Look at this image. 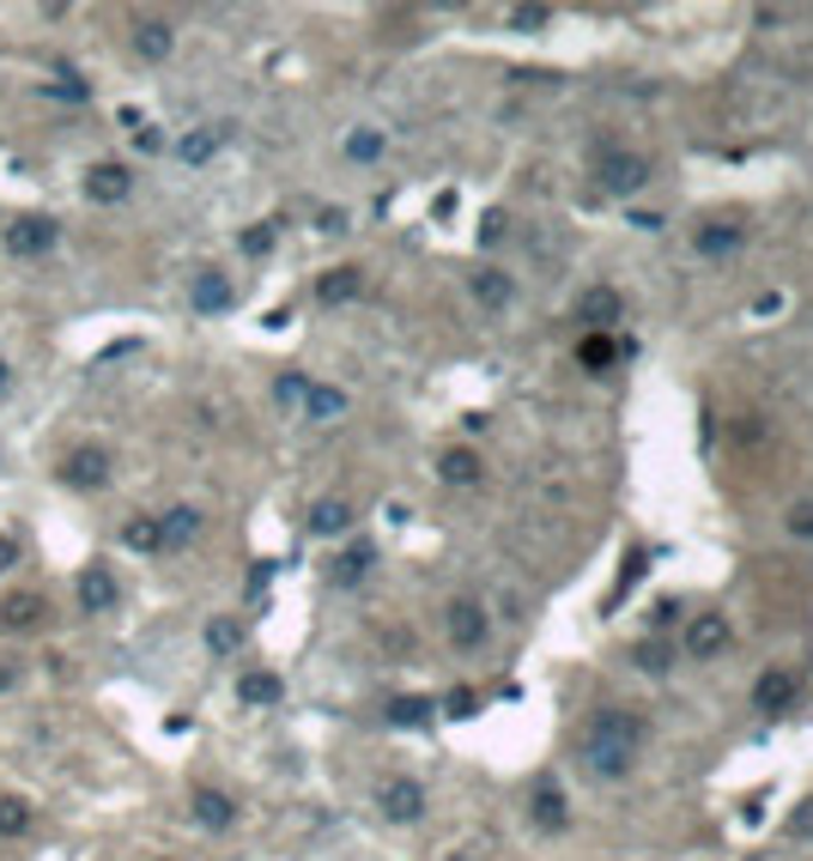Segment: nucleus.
<instances>
[{"mask_svg": "<svg viewBox=\"0 0 813 861\" xmlns=\"http://www.w3.org/2000/svg\"><path fill=\"white\" fill-rule=\"evenodd\" d=\"M341 413H346V394H341V389H322V382H310V394H304V418H316V425H334Z\"/></svg>", "mask_w": 813, "mask_h": 861, "instance_id": "nucleus-19", "label": "nucleus"}, {"mask_svg": "<svg viewBox=\"0 0 813 861\" xmlns=\"http://www.w3.org/2000/svg\"><path fill=\"white\" fill-rule=\"evenodd\" d=\"M444 710H449V716H473V692H449Z\"/></svg>", "mask_w": 813, "mask_h": 861, "instance_id": "nucleus-41", "label": "nucleus"}, {"mask_svg": "<svg viewBox=\"0 0 813 861\" xmlns=\"http://www.w3.org/2000/svg\"><path fill=\"white\" fill-rule=\"evenodd\" d=\"M789 535L813 540V504H795V509H789Z\"/></svg>", "mask_w": 813, "mask_h": 861, "instance_id": "nucleus-38", "label": "nucleus"}, {"mask_svg": "<svg viewBox=\"0 0 813 861\" xmlns=\"http://www.w3.org/2000/svg\"><path fill=\"white\" fill-rule=\"evenodd\" d=\"M577 358H583L589 370H607V365H614V340H607V334H589V340L577 346Z\"/></svg>", "mask_w": 813, "mask_h": 861, "instance_id": "nucleus-32", "label": "nucleus"}, {"mask_svg": "<svg viewBox=\"0 0 813 861\" xmlns=\"http://www.w3.org/2000/svg\"><path fill=\"white\" fill-rule=\"evenodd\" d=\"M134 146H140V152H158V146H164V134L146 122V128H134Z\"/></svg>", "mask_w": 813, "mask_h": 861, "instance_id": "nucleus-40", "label": "nucleus"}, {"mask_svg": "<svg viewBox=\"0 0 813 861\" xmlns=\"http://www.w3.org/2000/svg\"><path fill=\"white\" fill-rule=\"evenodd\" d=\"M631 662H638L643 674H668V650H662V643H650V638H643L638 650H631Z\"/></svg>", "mask_w": 813, "mask_h": 861, "instance_id": "nucleus-33", "label": "nucleus"}, {"mask_svg": "<svg viewBox=\"0 0 813 861\" xmlns=\"http://www.w3.org/2000/svg\"><path fill=\"white\" fill-rule=\"evenodd\" d=\"M274 249V225H255V231H243V255H267Z\"/></svg>", "mask_w": 813, "mask_h": 861, "instance_id": "nucleus-35", "label": "nucleus"}, {"mask_svg": "<svg viewBox=\"0 0 813 861\" xmlns=\"http://www.w3.org/2000/svg\"><path fill=\"white\" fill-rule=\"evenodd\" d=\"M158 528H164V552H183L188 540L201 535V509L195 504H176V509H164V516H158Z\"/></svg>", "mask_w": 813, "mask_h": 861, "instance_id": "nucleus-13", "label": "nucleus"}, {"mask_svg": "<svg viewBox=\"0 0 813 861\" xmlns=\"http://www.w3.org/2000/svg\"><path fill=\"white\" fill-rule=\"evenodd\" d=\"M19 564V535H0V576Z\"/></svg>", "mask_w": 813, "mask_h": 861, "instance_id": "nucleus-39", "label": "nucleus"}, {"mask_svg": "<svg viewBox=\"0 0 813 861\" xmlns=\"http://www.w3.org/2000/svg\"><path fill=\"white\" fill-rule=\"evenodd\" d=\"M13 389V365H7V358H0V394Z\"/></svg>", "mask_w": 813, "mask_h": 861, "instance_id": "nucleus-45", "label": "nucleus"}, {"mask_svg": "<svg viewBox=\"0 0 813 861\" xmlns=\"http://www.w3.org/2000/svg\"><path fill=\"white\" fill-rule=\"evenodd\" d=\"M528 813H535L540 831H559V825H564V789L559 783H540L535 801H528Z\"/></svg>", "mask_w": 813, "mask_h": 861, "instance_id": "nucleus-18", "label": "nucleus"}, {"mask_svg": "<svg viewBox=\"0 0 813 861\" xmlns=\"http://www.w3.org/2000/svg\"><path fill=\"white\" fill-rule=\"evenodd\" d=\"M195 819L207 825V831H231V819H237V801L231 795H219V789H195Z\"/></svg>", "mask_w": 813, "mask_h": 861, "instance_id": "nucleus-14", "label": "nucleus"}, {"mask_svg": "<svg viewBox=\"0 0 813 861\" xmlns=\"http://www.w3.org/2000/svg\"><path fill=\"white\" fill-rule=\"evenodd\" d=\"M547 19H552L547 7H516V13H511V25H516V31H540Z\"/></svg>", "mask_w": 813, "mask_h": 861, "instance_id": "nucleus-36", "label": "nucleus"}, {"mask_svg": "<svg viewBox=\"0 0 813 861\" xmlns=\"http://www.w3.org/2000/svg\"><path fill=\"white\" fill-rule=\"evenodd\" d=\"M122 547H128V552H164V528H158V516H140V523L122 528Z\"/></svg>", "mask_w": 813, "mask_h": 861, "instance_id": "nucleus-24", "label": "nucleus"}, {"mask_svg": "<svg viewBox=\"0 0 813 861\" xmlns=\"http://www.w3.org/2000/svg\"><path fill=\"white\" fill-rule=\"evenodd\" d=\"M274 394H279L286 406H298L304 394H310V382H304V377H279V382H274Z\"/></svg>", "mask_w": 813, "mask_h": 861, "instance_id": "nucleus-37", "label": "nucleus"}, {"mask_svg": "<svg viewBox=\"0 0 813 861\" xmlns=\"http://www.w3.org/2000/svg\"><path fill=\"white\" fill-rule=\"evenodd\" d=\"M741 237H747V225H705L698 231V255H729V249H741Z\"/></svg>", "mask_w": 813, "mask_h": 861, "instance_id": "nucleus-25", "label": "nucleus"}, {"mask_svg": "<svg viewBox=\"0 0 813 861\" xmlns=\"http://www.w3.org/2000/svg\"><path fill=\"white\" fill-rule=\"evenodd\" d=\"M449 643H456V650H480L485 643V607L480 600H449Z\"/></svg>", "mask_w": 813, "mask_h": 861, "instance_id": "nucleus-7", "label": "nucleus"}, {"mask_svg": "<svg viewBox=\"0 0 813 861\" xmlns=\"http://www.w3.org/2000/svg\"><path fill=\"white\" fill-rule=\"evenodd\" d=\"M346 158H353V164H370V158H382V134H377V128L346 134Z\"/></svg>", "mask_w": 813, "mask_h": 861, "instance_id": "nucleus-31", "label": "nucleus"}, {"mask_svg": "<svg viewBox=\"0 0 813 861\" xmlns=\"http://www.w3.org/2000/svg\"><path fill=\"white\" fill-rule=\"evenodd\" d=\"M279 692H286V686H279L274 674H243V679H237V698H243L250 710H262V704H279Z\"/></svg>", "mask_w": 813, "mask_h": 861, "instance_id": "nucleus-23", "label": "nucleus"}, {"mask_svg": "<svg viewBox=\"0 0 813 861\" xmlns=\"http://www.w3.org/2000/svg\"><path fill=\"white\" fill-rule=\"evenodd\" d=\"M449 861H480V856H473V849H461V856H449Z\"/></svg>", "mask_w": 813, "mask_h": 861, "instance_id": "nucleus-46", "label": "nucleus"}, {"mask_svg": "<svg viewBox=\"0 0 813 861\" xmlns=\"http://www.w3.org/2000/svg\"><path fill=\"white\" fill-rule=\"evenodd\" d=\"M43 595H7L0 600V631H37L43 625Z\"/></svg>", "mask_w": 813, "mask_h": 861, "instance_id": "nucleus-11", "label": "nucleus"}, {"mask_svg": "<svg viewBox=\"0 0 813 861\" xmlns=\"http://www.w3.org/2000/svg\"><path fill=\"white\" fill-rule=\"evenodd\" d=\"M789 704H795V674L771 667V674L759 679V692H753V710H765V716H783Z\"/></svg>", "mask_w": 813, "mask_h": 861, "instance_id": "nucleus-10", "label": "nucleus"}, {"mask_svg": "<svg viewBox=\"0 0 813 861\" xmlns=\"http://www.w3.org/2000/svg\"><path fill=\"white\" fill-rule=\"evenodd\" d=\"M370 564H377V547H370V540H358V547H346L341 559H334V583H341V588H353L358 576L370 571Z\"/></svg>", "mask_w": 813, "mask_h": 861, "instance_id": "nucleus-20", "label": "nucleus"}, {"mask_svg": "<svg viewBox=\"0 0 813 861\" xmlns=\"http://www.w3.org/2000/svg\"><path fill=\"white\" fill-rule=\"evenodd\" d=\"M128 188H134V176H128V164H116V158H104V164L85 170V200H98V207L128 200Z\"/></svg>", "mask_w": 813, "mask_h": 861, "instance_id": "nucleus-6", "label": "nucleus"}, {"mask_svg": "<svg viewBox=\"0 0 813 861\" xmlns=\"http://www.w3.org/2000/svg\"><path fill=\"white\" fill-rule=\"evenodd\" d=\"M346 523H353L346 497H322V504L310 509V535H346Z\"/></svg>", "mask_w": 813, "mask_h": 861, "instance_id": "nucleus-22", "label": "nucleus"}, {"mask_svg": "<svg viewBox=\"0 0 813 861\" xmlns=\"http://www.w3.org/2000/svg\"><path fill=\"white\" fill-rule=\"evenodd\" d=\"M116 600H122V588H116V576H110L104 564H92V571L79 576V607H85V613H110Z\"/></svg>", "mask_w": 813, "mask_h": 861, "instance_id": "nucleus-9", "label": "nucleus"}, {"mask_svg": "<svg viewBox=\"0 0 813 861\" xmlns=\"http://www.w3.org/2000/svg\"><path fill=\"white\" fill-rule=\"evenodd\" d=\"M577 315H583L589 328L619 322V291H614V286H589V291H583V303H577Z\"/></svg>", "mask_w": 813, "mask_h": 861, "instance_id": "nucleus-16", "label": "nucleus"}, {"mask_svg": "<svg viewBox=\"0 0 813 861\" xmlns=\"http://www.w3.org/2000/svg\"><path fill=\"white\" fill-rule=\"evenodd\" d=\"M473 298H480L485 310H504V303L516 298V286L499 274V267H480V274H473Z\"/></svg>", "mask_w": 813, "mask_h": 861, "instance_id": "nucleus-21", "label": "nucleus"}, {"mask_svg": "<svg viewBox=\"0 0 813 861\" xmlns=\"http://www.w3.org/2000/svg\"><path fill=\"white\" fill-rule=\"evenodd\" d=\"M316 231H329V237H334V231H346V213H334V207H329L322 219H316Z\"/></svg>", "mask_w": 813, "mask_h": 861, "instance_id": "nucleus-42", "label": "nucleus"}, {"mask_svg": "<svg viewBox=\"0 0 813 861\" xmlns=\"http://www.w3.org/2000/svg\"><path fill=\"white\" fill-rule=\"evenodd\" d=\"M686 650H692L698 662L722 655V650H729V619H722V613H698L692 625H686Z\"/></svg>", "mask_w": 813, "mask_h": 861, "instance_id": "nucleus-8", "label": "nucleus"}, {"mask_svg": "<svg viewBox=\"0 0 813 861\" xmlns=\"http://www.w3.org/2000/svg\"><path fill=\"white\" fill-rule=\"evenodd\" d=\"M389 722H394V728H420V722H432V698H394Z\"/></svg>", "mask_w": 813, "mask_h": 861, "instance_id": "nucleus-30", "label": "nucleus"}, {"mask_svg": "<svg viewBox=\"0 0 813 861\" xmlns=\"http://www.w3.org/2000/svg\"><path fill=\"white\" fill-rule=\"evenodd\" d=\"M595 183H602L607 195H638V188L650 183V158H643V152H619V146H607V152L595 158Z\"/></svg>", "mask_w": 813, "mask_h": 861, "instance_id": "nucleus-2", "label": "nucleus"}, {"mask_svg": "<svg viewBox=\"0 0 813 861\" xmlns=\"http://www.w3.org/2000/svg\"><path fill=\"white\" fill-rule=\"evenodd\" d=\"M377 807L389 825H413V819H425V789L413 777H394V783L377 789Z\"/></svg>", "mask_w": 813, "mask_h": 861, "instance_id": "nucleus-4", "label": "nucleus"}, {"mask_svg": "<svg viewBox=\"0 0 813 861\" xmlns=\"http://www.w3.org/2000/svg\"><path fill=\"white\" fill-rule=\"evenodd\" d=\"M789 837H795V843H813V795L789 813Z\"/></svg>", "mask_w": 813, "mask_h": 861, "instance_id": "nucleus-34", "label": "nucleus"}, {"mask_svg": "<svg viewBox=\"0 0 813 861\" xmlns=\"http://www.w3.org/2000/svg\"><path fill=\"white\" fill-rule=\"evenodd\" d=\"M0 243H7V255H19V262H37V255H49V249L61 243V225L43 219V213H25V219L7 225Z\"/></svg>", "mask_w": 813, "mask_h": 861, "instance_id": "nucleus-3", "label": "nucleus"}, {"mask_svg": "<svg viewBox=\"0 0 813 861\" xmlns=\"http://www.w3.org/2000/svg\"><path fill=\"white\" fill-rule=\"evenodd\" d=\"M225 146V128H201V134H188L183 146H176V152H183V164H207L213 152H219Z\"/></svg>", "mask_w": 813, "mask_h": 861, "instance_id": "nucleus-27", "label": "nucleus"}, {"mask_svg": "<svg viewBox=\"0 0 813 861\" xmlns=\"http://www.w3.org/2000/svg\"><path fill=\"white\" fill-rule=\"evenodd\" d=\"M207 650L213 655H237V650H243V625H237V619H213V625H207Z\"/></svg>", "mask_w": 813, "mask_h": 861, "instance_id": "nucleus-29", "label": "nucleus"}, {"mask_svg": "<svg viewBox=\"0 0 813 861\" xmlns=\"http://www.w3.org/2000/svg\"><path fill=\"white\" fill-rule=\"evenodd\" d=\"M171 49H176V31L164 25V19H140V25H134V55H140V61H164Z\"/></svg>", "mask_w": 813, "mask_h": 861, "instance_id": "nucleus-12", "label": "nucleus"}, {"mask_svg": "<svg viewBox=\"0 0 813 861\" xmlns=\"http://www.w3.org/2000/svg\"><path fill=\"white\" fill-rule=\"evenodd\" d=\"M188 298H195L201 315H219V310H231L237 291H231V279H225V274H213V267H207V274H195V291H188Z\"/></svg>", "mask_w": 813, "mask_h": 861, "instance_id": "nucleus-15", "label": "nucleus"}, {"mask_svg": "<svg viewBox=\"0 0 813 861\" xmlns=\"http://www.w3.org/2000/svg\"><path fill=\"white\" fill-rule=\"evenodd\" d=\"M358 286H365L358 267H329V274L316 279V298H322V303H346V298H358Z\"/></svg>", "mask_w": 813, "mask_h": 861, "instance_id": "nucleus-17", "label": "nucleus"}, {"mask_svg": "<svg viewBox=\"0 0 813 861\" xmlns=\"http://www.w3.org/2000/svg\"><path fill=\"white\" fill-rule=\"evenodd\" d=\"M480 237H485V243H499V237H504V213H485V231Z\"/></svg>", "mask_w": 813, "mask_h": 861, "instance_id": "nucleus-43", "label": "nucleus"}, {"mask_svg": "<svg viewBox=\"0 0 813 861\" xmlns=\"http://www.w3.org/2000/svg\"><path fill=\"white\" fill-rule=\"evenodd\" d=\"M13 686H19V667H7V662H0V692H13Z\"/></svg>", "mask_w": 813, "mask_h": 861, "instance_id": "nucleus-44", "label": "nucleus"}, {"mask_svg": "<svg viewBox=\"0 0 813 861\" xmlns=\"http://www.w3.org/2000/svg\"><path fill=\"white\" fill-rule=\"evenodd\" d=\"M437 473H444L449 485H473V480H480V461H473V449H444Z\"/></svg>", "mask_w": 813, "mask_h": 861, "instance_id": "nucleus-26", "label": "nucleus"}, {"mask_svg": "<svg viewBox=\"0 0 813 861\" xmlns=\"http://www.w3.org/2000/svg\"><path fill=\"white\" fill-rule=\"evenodd\" d=\"M31 831V801L0 795V837H25Z\"/></svg>", "mask_w": 813, "mask_h": 861, "instance_id": "nucleus-28", "label": "nucleus"}, {"mask_svg": "<svg viewBox=\"0 0 813 861\" xmlns=\"http://www.w3.org/2000/svg\"><path fill=\"white\" fill-rule=\"evenodd\" d=\"M643 753V716L631 710H602V716L583 728V765L595 777H626Z\"/></svg>", "mask_w": 813, "mask_h": 861, "instance_id": "nucleus-1", "label": "nucleus"}, {"mask_svg": "<svg viewBox=\"0 0 813 861\" xmlns=\"http://www.w3.org/2000/svg\"><path fill=\"white\" fill-rule=\"evenodd\" d=\"M61 485H73V492H104L110 485V456L104 449H73V456L61 461Z\"/></svg>", "mask_w": 813, "mask_h": 861, "instance_id": "nucleus-5", "label": "nucleus"}]
</instances>
